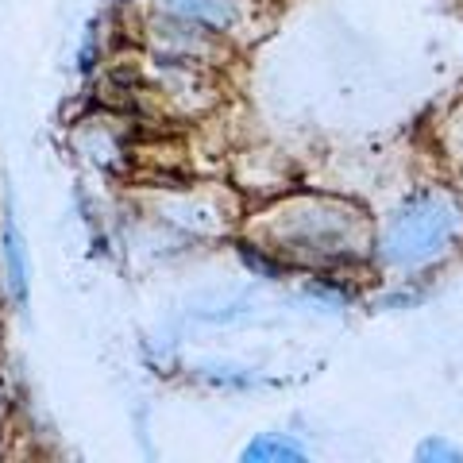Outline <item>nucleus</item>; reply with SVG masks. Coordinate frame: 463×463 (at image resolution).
I'll return each mask as SVG.
<instances>
[{"label": "nucleus", "instance_id": "obj_1", "mask_svg": "<svg viewBox=\"0 0 463 463\" xmlns=\"http://www.w3.org/2000/svg\"><path fill=\"white\" fill-rule=\"evenodd\" d=\"M5 263H8V286H12V298L27 301V263H24V236L16 228V216L8 213L5 221Z\"/></svg>", "mask_w": 463, "mask_h": 463}, {"label": "nucleus", "instance_id": "obj_2", "mask_svg": "<svg viewBox=\"0 0 463 463\" xmlns=\"http://www.w3.org/2000/svg\"><path fill=\"white\" fill-rule=\"evenodd\" d=\"M251 456H289V459H298L294 448H282V444H259Z\"/></svg>", "mask_w": 463, "mask_h": 463}]
</instances>
